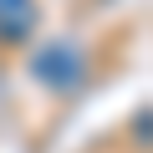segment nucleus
Listing matches in <instances>:
<instances>
[{
	"label": "nucleus",
	"instance_id": "f257e3e1",
	"mask_svg": "<svg viewBox=\"0 0 153 153\" xmlns=\"http://www.w3.org/2000/svg\"><path fill=\"white\" fill-rule=\"evenodd\" d=\"M82 71H87V61H82L76 46H46V51L36 56V76L51 82V87H76Z\"/></svg>",
	"mask_w": 153,
	"mask_h": 153
},
{
	"label": "nucleus",
	"instance_id": "f03ea898",
	"mask_svg": "<svg viewBox=\"0 0 153 153\" xmlns=\"http://www.w3.org/2000/svg\"><path fill=\"white\" fill-rule=\"evenodd\" d=\"M36 21H41L36 0H0V41L5 46H21L36 31Z\"/></svg>",
	"mask_w": 153,
	"mask_h": 153
}]
</instances>
